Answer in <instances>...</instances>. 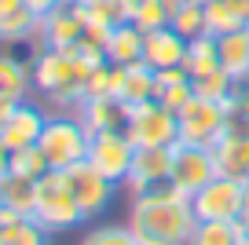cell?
Masks as SVG:
<instances>
[{"label":"cell","instance_id":"cell-14","mask_svg":"<svg viewBox=\"0 0 249 245\" xmlns=\"http://www.w3.org/2000/svg\"><path fill=\"white\" fill-rule=\"evenodd\" d=\"M187 44H191V40L179 37L172 26L150 30V33H147V44H143V62H147L150 70H172V66H183V62H187Z\"/></svg>","mask_w":249,"mask_h":245},{"label":"cell","instance_id":"cell-18","mask_svg":"<svg viewBox=\"0 0 249 245\" xmlns=\"http://www.w3.org/2000/svg\"><path fill=\"white\" fill-rule=\"evenodd\" d=\"M117 99L128 103V106H140V103L158 99V70H150L147 62L124 66V73H121V88H117Z\"/></svg>","mask_w":249,"mask_h":245},{"label":"cell","instance_id":"cell-8","mask_svg":"<svg viewBox=\"0 0 249 245\" xmlns=\"http://www.w3.org/2000/svg\"><path fill=\"white\" fill-rule=\"evenodd\" d=\"M242 205H246V183L231 176H216L191 198L198 220H227V223H242Z\"/></svg>","mask_w":249,"mask_h":245},{"label":"cell","instance_id":"cell-31","mask_svg":"<svg viewBox=\"0 0 249 245\" xmlns=\"http://www.w3.org/2000/svg\"><path fill=\"white\" fill-rule=\"evenodd\" d=\"M191 85H195V95H202V99H220V103H227V99H231V88H234V77L220 66V70H209V73L191 77Z\"/></svg>","mask_w":249,"mask_h":245},{"label":"cell","instance_id":"cell-32","mask_svg":"<svg viewBox=\"0 0 249 245\" xmlns=\"http://www.w3.org/2000/svg\"><path fill=\"white\" fill-rule=\"evenodd\" d=\"M11 169L40 183V179L52 172V161L44 158V150H40V146H26V150H15V158H11Z\"/></svg>","mask_w":249,"mask_h":245},{"label":"cell","instance_id":"cell-21","mask_svg":"<svg viewBox=\"0 0 249 245\" xmlns=\"http://www.w3.org/2000/svg\"><path fill=\"white\" fill-rule=\"evenodd\" d=\"M0 205L18 216H33V209H37V179L22 176L15 169L8 176H0Z\"/></svg>","mask_w":249,"mask_h":245},{"label":"cell","instance_id":"cell-20","mask_svg":"<svg viewBox=\"0 0 249 245\" xmlns=\"http://www.w3.org/2000/svg\"><path fill=\"white\" fill-rule=\"evenodd\" d=\"M37 33H40V15L26 0H18V4L0 11V40L4 44H18V40H30Z\"/></svg>","mask_w":249,"mask_h":245},{"label":"cell","instance_id":"cell-44","mask_svg":"<svg viewBox=\"0 0 249 245\" xmlns=\"http://www.w3.org/2000/svg\"><path fill=\"white\" fill-rule=\"evenodd\" d=\"M246 77H249V73H246Z\"/></svg>","mask_w":249,"mask_h":245},{"label":"cell","instance_id":"cell-15","mask_svg":"<svg viewBox=\"0 0 249 245\" xmlns=\"http://www.w3.org/2000/svg\"><path fill=\"white\" fill-rule=\"evenodd\" d=\"M44 124H48V117L40 114L33 103L22 99L15 110H11V117H8V124H4V132H0V139L11 146V154H15V150H26V146H37V143H40Z\"/></svg>","mask_w":249,"mask_h":245},{"label":"cell","instance_id":"cell-13","mask_svg":"<svg viewBox=\"0 0 249 245\" xmlns=\"http://www.w3.org/2000/svg\"><path fill=\"white\" fill-rule=\"evenodd\" d=\"M128 114L132 106L121 103L117 95H107V99H85L77 106V117L85 121V128L92 132H124L128 128Z\"/></svg>","mask_w":249,"mask_h":245},{"label":"cell","instance_id":"cell-43","mask_svg":"<svg viewBox=\"0 0 249 245\" xmlns=\"http://www.w3.org/2000/svg\"><path fill=\"white\" fill-rule=\"evenodd\" d=\"M136 245H143V242H136Z\"/></svg>","mask_w":249,"mask_h":245},{"label":"cell","instance_id":"cell-25","mask_svg":"<svg viewBox=\"0 0 249 245\" xmlns=\"http://www.w3.org/2000/svg\"><path fill=\"white\" fill-rule=\"evenodd\" d=\"M30 88H33V70L26 62H18L15 55L0 52V95L22 103L30 95Z\"/></svg>","mask_w":249,"mask_h":245},{"label":"cell","instance_id":"cell-30","mask_svg":"<svg viewBox=\"0 0 249 245\" xmlns=\"http://www.w3.org/2000/svg\"><path fill=\"white\" fill-rule=\"evenodd\" d=\"M172 30H176L179 37H187V40L209 33V15H205V4H202V0H183L179 11H176V18H172Z\"/></svg>","mask_w":249,"mask_h":245},{"label":"cell","instance_id":"cell-36","mask_svg":"<svg viewBox=\"0 0 249 245\" xmlns=\"http://www.w3.org/2000/svg\"><path fill=\"white\" fill-rule=\"evenodd\" d=\"M15 106H18L15 99H4V95H0V132H4V124H8V117H11Z\"/></svg>","mask_w":249,"mask_h":245},{"label":"cell","instance_id":"cell-3","mask_svg":"<svg viewBox=\"0 0 249 245\" xmlns=\"http://www.w3.org/2000/svg\"><path fill=\"white\" fill-rule=\"evenodd\" d=\"M33 220H37L48 234L73 230L81 220H85V212H81V205H77V198H73L70 183H66V172L52 169L37 183V209H33Z\"/></svg>","mask_w":249,"mask_h":245},{"label":"cell","instance_id":"cell-39","mask_svg":"<svg viewBox=\"0 0 249 245\" xmlns=\"http://www.w3.org/2000/svg\"><path fill=\"white\" fill-rule=\"evenodd\" d=\"M238 245H249V230H242V238H238Z\"/></svg>","mask_w":249,"mask_h":245},{"label":"cell","instance_id":"cell-33","mask_svg":"<svg viewBox=\"0 0 249 245\" xmlns=\"http://www.w3.org/2000/svg\"><path fill=\"white\" fill-rule=\"evenodd\" d=\"M191 99H195V85H191V77H187V81H165V85H158V103H165L172 114H179Z\"/></svg>","mask_w":249,"mask_h":245},{"label":"cell","instance_id":"cell-42","mask_svg":"<svg viewBox=\"0 0 249 245\" xmlns=\"http://www.w3.org/2000/svg\"><path fill=\"white\" fill-rule=\"evenodd\" d=\"M202 4H209V0H202Z\"/></svg>","mask_w":249,"mask_h":245},{"label":"cell","instance_id":"cell-9","mask_svg":"<svg viewBox=\"0 0 249 245\" xmlns=\"http://www.w3.org/2000/svg\"><path fill=\"white\" fill-rule=\"evenodd\" d=\"M66 183H70V191H73V198H77L85 220H95V216H103L110 205H114L117 183H114V179H107L95 165H88V161L66 169Z\"/></svg>","mask_w":249,"mask_h":245},{"label":"cell","instance_id":"cell-37","mask_svg":"<svg viewBox=\"0 0 249 245\" xmlns=\"http://www.w3.org/2000/svg\"><path fill=\"white\" fill-rule=\"evenodd\" d=\"M26 4H30V8L37 11V15H48V11H52L55 4H59V0H26Z\"/></svg>","mask_w":249,"mask_h":245},{"label":"cell","instance_id":"cell-7","mask_svg":"<svg viewBox=\"0 0 249 245\" xmlns=\"http://www.w3.org/2000/svg\"><path fill=\"white\" fill-rule=\"evenodd\" d=\"M220 169H216V158H213V146H195V143H176L172 146V169H169V179L179 194L195 198L209 179H216Z\"/></svg>","mask_w":249,"mask_h":245},{"label":"cell","instance_id":"cell-40","mask_svg":"<svg viewBox=\"0 0 249 245\" xmlns=\"http://www.w3.org/2000/svg\"><path fill=\"white\" fill-rule=\"evenodd\" d=\"M124 4H128V8H136V4H143V0H124Z\"/></svg>","mask_w":249,"mask_h":245},{"label":"cell","instance_id":"cell-38","mask_svg":"<svg viewBox=\"0 0 249 245\" xmlns=\"http://www.w3.org/2000/svg\"><path fill=\"white\" fill-rule=\"evenodd\" d=\"M242 227L249 230V183H246V205H242Z\"/></svg>","mask_w":249,"mask_h":245},{"label":"cell","instance_id":"cell-4","mask_svg":"<svg viewBox=\"0 0 249 245\" xmlns=\"http://www.w3.org/2000/svg\"><path fill=\"white\" fill-rule=\"evenodd\" d=\"M40 150L52 161V169L66 172L81 161H88V146H92V132L85 128L81 117H48L44 132H40Z\"/></svg>","mask_w":249,"mask_h":245},{"label":"cell","instance_id":"cell-28","mask_svg":"<svg viewBox=\"0 0 249 245\" xmlns=\"http://www.w3.org/2000/svg\"><path fill=\"white\" fill-rule=\"evenodd\" d=\"M187 73H209V70H220V52H216V33H202L187 44Z\"/></svg>","mask_w":249,"mask_h":245},{"label":"cell","instance_id":"cell-41","mask_svg":"<svg viewBox=\"0 0 249 245\" xmlns=\"http://www.w3.org/2000/svg\"><path fill=\"white\" fill-rule=\"evenodd\" d=\"M59 4H81V0H59Z\"/></svg>","mask_w":249,"mask_h":245},{"label":"cell","instance_id":"cell-17","mask_svg":"<svg viewBox=\"0 0 249 245\" xmlns=\"http://www.w3.org/2000/svg\"><path fill=\"white\" fill-rule=\"evenodd\" d=\"M220 176H231L238 183H249V132L246 136H224L213 146Z\"/></svg>","mask_w":249,"mask_h":245},{"label":"cell","instance_id":"cell-2","mask_svg":"<svg viewBox=\"0 0 249 245\" xmlns=\"http://www.w3.org/2000/svg\"><path fill=\"white\" fill-rule=\"evenodd\" d=\"M30 70H33V85L59 106H81L85 103V81L92 66L85 59H77L73 52L37 48V59H33Z\"/></svg>","mask_w":249,"mask_h":245},{"label":"cell","instance_id":"cell-34","mask_svg":"<svg viewBox=\"0 0 249 245\" xmlns=\"http://www.w3.org/2000/svg\"><path fill=\"white\" fill-rule=\"evenodd\" d=\"M77 245H136L132 230L117 227V223H103V227H92Z\"/></svg>","mask_w":249,"mask_h":245},{"label":"cell","instance_id":"cell-29","mask_svg":"<svg viewBox=\"0 0 249 245\" xmlns=\"http://www.w3.org/2000/svg\"><path fill=\"white\" fill-rule=\"evenodd\" d=\"M242 223H227V220H198L195 234L187 245H238L242 238Z\"/></svg>","mask_w":249,"mask_h":245},{"label":"cell","instance_id":"cell-24","mask_svg":"<svg viewBox=\"0 0 249 245\" xmlns=\"http://www.w3.org/2000/svg\"><path fill=\"white\" fill-rule=\"evenodd\" d=\"M73 8L81 11V18H85L88 26H99V30H107V33L114 30V26L132 18V8H128L124 0H81Z\"/></svg>","mask_w":249,"mask_h":245},{"label":"cell","instance_id":"cell-27","mask_svg":"<svg viewBox=\"0 0 249 245\" xmlns=\"http://www.w3.org/2000/svg\"><path fill=\"white\" fill-rule=\"evenodd\" d=\"M121 73H124V66H114L110 59L95 62V66L88 70V81H85V99H107V95H117V88H121Z\"/></svg>","mask_w":249,"mask_h":245},{"label":"cell","instance_id":"cell-1","mask_svg":"<svg viewBox=\"0 0 249 245\" xmlns=\"http://www.w3.org/2000/svg\"><path fill=\"white\" fill-rule=\"evenodd\" d=\"M124 227L143 245H187L198 227V216L191 198L172 187V179L150 187L147 194H136Z\"/></svg>","mask_w":249,"mask_h":245},{"label":"cell","instance_id":"cell-23","mask_svg":"<svg viewBox=\"0 0 249 245\" xmlns=\"http://www.w3.org/2000/svg\"><path fill=\"white\" fill-rule=\"evenodd\" d=\"M216 52H220V66H224L234 81L249 73V30L220 33L216 37Z\"/></svg>","mask_w":249,"mask_h":245},{"label":"cell","instance_id":"cell-10","mask_svg":"<svg viewBox=\"0 0 249 245\" xmlns=\"http://www.w3.org/2000/svg\"><path fill=\"white\" fill-rule=\"evenodd\" d=\"M132 158H136V143L124 136V132H95L92 136L88 165H95V169L107 179H114L117 187H124V179H128Z\"/></svg>","mask_w":249,"mask_h":245},{"label":"cell","instance_id":"cell-19","mask_svg":"<svg viewBox=\"0 0 249 245\" xmlns=\"http://www.w3.org/2000/svg\"><path fill=\"white\" fill-rule=\"evenodd\" d=\"M0 245H48V230L33 216H18L0 205Z\"/></svg>","mask_w":249,"mask_h":245},{"label":"cell","instance_id":"cell-6","mask_svg":"<svg viewBox=\"0 0 249 245\" xmlns=\"http://www.w3.org/2000/svg\"><path fill=\"white\" fill-rule=\"evenodd\" d=\"M124 136L132 139L136 146H176L179 143V121L165 103L150 99V103L132 106Z\"/></svg>","mask_w":249,"mask_h":245},{"label":"cell","instance_id":"cell-5","mask_svg":"<svg viewBox=\"0 0 249 245\" xmlns=\"http://www.w3.org/2000/svg\"><path fill=\"white\" fill-rule=\"evenodd\" d=\"M179 121V143H195V146H216L227 136V103L220 99H195L176 114Z\"/></svg>","mask_w":249,"mask_h":245},{"label":"cell","instance_id":"cell-12","mask_svg":"<svg viewBox=\"0 0 249 245\" xmlns=\"http://www.w3.org/2000/svg\"><path fill=\"white\" fill-rule=\"evenodd\" d=\"M85 18H81V11L73 8V4H55L48 15H40V48H59V52H70L73 44L81 40V33H85Z\"/></svg>","mask_w":249,"mask_h":245},{"label":"cell","instance_id":"cell-22","mask_svg":"<svg viewBox=\"0 0 249 245\" xmlns=\"http://www.w3.org/2000/svg\"><path fill=\"white\" fill-rule=\"evenodd\" d=\"M209 15V33H234L249 26V0H209L205 4Z\"/></svg>","mask_w":249,"mask_h":245},{"label":"cell","instance_id":"cell-35","mask_svg":"<svg viewBox=\"0 0 249 245\" xmlns=\"http://www.w3.org/2000/svg\"><path fill=\"white\" fill-rule=\"evenodd\" d=\"M11 158H15V154H11V146L0 139V176H8V172H11Z\"/></svg>","mask_w":249,"mask_h":245},{"label":"cell","instance_id":"cell-26","mask_svg":"<svg viewBox=\"0 0 249 245\" xmlns=\"http://www.w3.org/2000/svg\"><path fill=\"white\" fill-rule=\"evenodd\" d=\"M179 4H183V0H143V4H136V8H132V22L140 26L143 33L161 30V26H172Z\"/></svg>","mask_w":249,"mask_h":245},{"label":"cell","instance_id":"cell-16","mask_svg":"<svg viewBox=\"0 0 249 245\" xmlns=\"http://www.w3.org/2000/svg\"><path fill=\"white\" fill-rule=\"evenodd\" d=\"M143 44H147V33L128 18L107 33V59L114 66H136V62H143Z\"/></svg>","mask_w":249,"mask_h":245},{"label":"cell","instance_id":"cell-11","mask_svg":"<svg viewBox=\"0 0 249 245\" xmlns=\"http://www.w3.org/2000/svg\"><path fill=\"white\" fill-rule=\"evenodd\" d=\"M172 169V146H136L132 169H128V179H124V191L132 194H147L150 187L165 183Z\"/></svg>","mask_w":249,"mask_h":245}]
</instances>
